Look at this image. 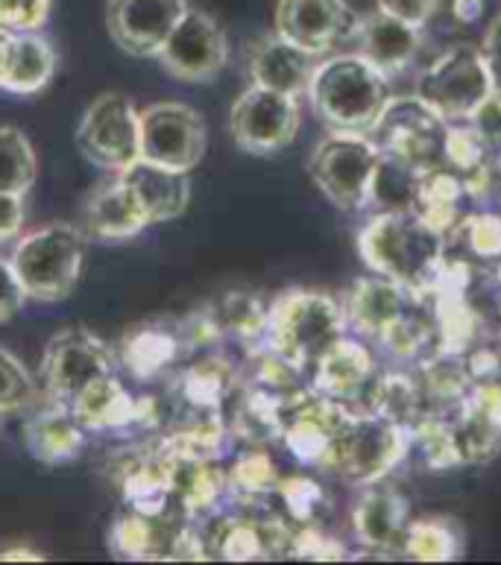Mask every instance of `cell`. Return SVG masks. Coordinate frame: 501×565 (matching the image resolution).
<instances>
[{
	"label": "cell",
	"mask_w": 501,
	"mask_h": 565,
	"mask_svg": "<svg viewBox=\"0 0 501 565\" xmlns=\"http://www.w3.org/2000/svg\"><path fill=\"white\" fill-rule=\"evenodd\" d=\"M311 109L332 132H361L370 136L375 120L391 103L387 76L370 65L361 53H338L317 62L308 83Z\"/></svg>",
	"instance_id": "3"
},
{
	"label": "cell",
	"mask_w": 501,
	"mask_h": 565,
	"mask_svg": "<svg viewBox=\"0 0 501 565\" xmlns=\"http://www.w3.org/2000/svg\"><path fill=\"white\" fill-rule=\"evenodd\" d=\"M205 308L212 313L221 338H235L249 352L264 347L270 305H264L262 296L249 294V290H230V294H223L217 302L205 305Z\"/></svg>",
	"instance_id": "37"
},
{
	"label": "cell",
	"mask_w": 501,
	"mask_h": 565,
	"mask_svg": "<svg viewBox=\"0 0 501 565\" xmlns=\"http://www.w3.org/2000/svg\"><path fill=\"white\" fill-rule=\"evenodd\" d=\"M451 12L460 24H472L484 12V0H451Z\"/></svg>",
	"instance_id": "51"
},
{
	"label": "cell",
	"mask_w": 501,
	"mask_h": 565,
	"mask_svg": "<svg viewBox=\"0 0 501 565\" xmlns=\"http://www.w3.org/2000/svg\"><path fill=\"white\" fill-rule=\"evenodd\" d=\"M463 463H490L501 451V384H472L440 407Z\"/></svg>",
	"instance_id": "19"
},
{
	"label": "cell",
	"mask_w": 501,
	"mask_h": 565,
	"mask_svg": "<svg viewBox=\"0 0 501 565\" xmlns=\"http://www.w3.org/2000/svg\"><path fill=\"white\" fill-rule=\"evenodd\" d=\"M355 44V53H361L379 74L391 79L417 60L419 47H423V26L408 24L402 18L375 9L358 21Z\"/></svg>",
	"instance_id": "24"
},
{
	"label": "cell",
	"mask_w": 501,
	"mask_h": 565,
	"mask_svg": "<svg viewBox=\"0 0 501 565\" xmlns=\"http://www.w3.org/2000/svg\"><path fill=\"white\" fill-rule=\"evenodd\" d=\"M24 448L44 466H60L77 460L85 448V428L71 414L65 402H53V407L35 414L21 430Z\"/></svg>",
	"instance_id": "33"
},
{
	"label": "cell",
	"mask_w": 501,
	"mask_h": 565,
	"mask_svg": "<svg viewBox=\"0 0 501 565\" xmlns=\"http://www.w3.org/2000/svg\"><path fill=\"white\" fill-rule=\"evenodd\" d=\"M205 147V120L188 103L164 100L138 111V159L191 173Z\"/></svg>",
	"instance_id": "9"
},
{
	"label": "cell",
	"mask_w": 501,
	"mask_h": 565,
	"mask_svg": "<svg viewBox=\"0 0 501 565\" xmlns=\"http://www.w3.org/2000/svg\"><path fill=\"white\" fill-rule=\"evenodd\" d=\"M476 258H501V214L478 212L460 217L451 228Z\"/></svg>",
	"instance_id": "43"
},
{
	"label": "cell",
	"mask_w": 501,
	"mask_h": 565,
	"mask_svg": "<svg viewBox=\"0 0 501 565\" xmlns=\"http://www.w3.org/2000/svg\"><path fill=\"white\" fill-rule=\"evenodd\" d=\"M39 396L33 375L7 347H0V416L18 414L30 407Z\"/></svg>",
	"instance_id": "42"
},
{
	"label": "cell",
	"mask_w": 501,
	"mask_h": 565,
	"mask_svg": "<svg viewBox=\"0 0 501 565\" xmlns=\"http://www.w3.org/2000/svg\"><path fill=\"white\" fill-rule=\"evenodd\" d=\"M164 455V451H162ZM226 498V472L217 460L203 457H170V510L185 522L212 515Z\"/></svg>",
	"instance_id": "28"
},
{
	"label": "cell",
	"mask_w": 501,
	"mask_h": 565,
	"mask_svg": "<svg viewBox=\"0 0 501 565\" xmlns=\"http://www.w3.org/2000/svg\"><path fill=\"white\" fill-rule=\"evenodd\" d=\"M358 21L347 0H279L276 33L311 56H326L343 42H355Z\"/></svg>",
	"instance_id": "16"
},
{
	"label": "cell",
	"mask_w": 501,
	"mask_h": 565,
	"mask_svg": "<svg viewBox=\"0 0 501 565\" xmlns=\"http://www.w3.org/2000/svg\"><path fill=\"white\" fill-rule=\"evenodd\" d=\"M115 366H118L115 349L103 343L94 331L77 326V329L56 331L47 340L39 375H42L53 402L68 405L85 384H92L100 375H109L115 372Z\"/></svg>",
	"instance_id": "12"
},
{
	"label": "cell",
	"mask_w": 501,
	"mask_h": 565,
	"mask_svg": "<svg viewBox=\"0 0 501 565\" xmlns=\"http://www.w3.org/2000/svg\"><path fill=\"white\" fill-rule=\"evenodd\" d=\"M238 381L241 372L226 354H203L182 366L170 381L173 411H223Z\"/></svg>",
	"instance_id": "26"
},
{
	"label": "cell",
	"mask_w": 501,
	"mask_h": 565,
	"mask_svg": "<svg viewBox=\"0 0 501 565\" xmlns=\"http://www.w3.org/2000/svg\"><path fill=\"white\" fill-rule=\"evenodd\" d=\"M311 370H315L311 387L317 393L349 405L352 398H361V393L370 387L375 363L373 354L366 352V347H361L358 340H349L343 334V338L334 340L332 347L317 358Z\"/></svg>",
	"instance_id": "32"
},
{
	"label": "cell",
	"mask_w": 501,
	"mask_h": 565,
	"mask_svg": "<svg viewBox=\"0 0 501 565\" xmlns=\"http://www.w3.org/2000/svg\"><path fill=\"white\" fill-rule=\"evenodd\" d=\"M495 287H499V296H501V264H499V270H495Z\"/></svg>",
	"instance_id": "54"
},
{
	"label": "cell",
	"mask_w": 501,
	"mask_h": 565,
	"mask_svg": "<svg viewBox=\"0 0 501 565\" xmlns=\"http://www.w3.org/2000/svg\"><path fill=\"white\" fill-rule=\"evenodd\" d=\"M56 51L39 33H0V92L30 97L47 88Z\"/></svg>",
	"instance_id": "27"
},
{
	"label": "cell",
	"mask_w": 501,
	"mask_h": 565,
	"mask_svg": "<svg viewBox=\"0 0 501 565\" xmlns=\"http://www.w3.org/2000/svg\"><path fill=\"white\" fill-rule=\"evenodd\" d=\"M188 527L185 519L173 513L150 515L127 510L120 513L109 527V551L115 559L127 563H159V559L177 557V545L182 531Z\"/></svg>",
	"instance_id": "23"
},
{
	"label": "cell",
	"mask_w": 501,
	"mask_h": 565,
	"mask_svg": "<svg viewBox=\"0 0 501 565\" xmlns=\"http://www.w3.org/2000/svg\"><path fill=\"white\" fill-rule=\"evenodd\" d=\"M347 326L358 334L375 340L393 358L414 361L431 354L437 347V326L428 296L399 281L370 276L349 287L343 299Z\"/></svg>",
	"instance_id": "1"
},
{
	"label": "cell",
	"mask_w": 501,
	"mask_h": 565,
	"mask_svg": "<svg viewBox=\"0 0 501 565\" xmlns=\"http://www.w3.org/2000/svg\"><path fill=\"white\" fill-rule=\"evenodd\" d=\"M150 226L136 205L129 188L120 182V177L103 182L85 200L83 209V232L85 237L103 241V244H118L129 237L141 235Z\"/></svg>",
	"instance_id": "31"
},
{
	"label": "cell",
	"mask_w": 501,
	"mask_h": 565,
	"mask_svg": "<svg viewBox=\"0 0 501 565\" xmlns=\"http://www.w3.org/2000/svg\"><path fill=\"white\" fill-rule=\"evenodd\" d=\"M481 56H484L487 71L493 76V88L501 92V15L487 26L484 42H481Z\"/></svg>",
	"instance_id": "49"
},
{
	"label": "cell",
	"mask_w": 501,
	"mask_h": 565,
	"mask_svg": "<svg viewBox=\"0 0 501 565\" xmlns=\"http://www.w3.org/2000/svg\"><path fill=\"white\" fill-rule=\"evenodd\" d=\"M347 329V313L334 296L294 287L273 299L264 347L306 372Z\"/></svg>",
	"instance_id": "4"
},
{
	"label": "cell",
	"mask_w": 501,
	"mask_h": 565,
	"mask_svg": "<svg viewBox=\"0 0 501 565\" xmlns=\"http://www.w3.org/2000/svg\"><path fill=\"white\" fill-rule=\"evenodd\" d=\"M200 533L205 540L209 559L249 563V559L288 557L290 531L276 515H221L200 519Z\"/></svg>",
	"instance_id": "17"
},
{
	"label": "cell",
	"mask_w": 501,
	"mask_h": 565,
	"mask_svg": "<svg viewBox=\"0 0 501 565\" xmlns=\"http://www.w3.org/2000/svg\"><path fill=\"white\" fill-rule=\"evenodd\" d=\"M467 196L463 182L451 168L431 164V168L417 170V182H414V196H411V209L419 217L434 226L437 232L449 237L451 228L458 226L460 220V200Z\"/></svg>",
	"instance_id": "35"
},
{
	"label": "cell",
	"mask_w": 501,
	"mask_h": 565,
	"mask_svg": "<svg viewBox=\"0 0 501 565\" xmlns=\"http://www.w3.org/2000/svg\"><path fill=\"white\" fill-rule=\"evenodd\" d=\"M185 352L191 349L182 329V317H156V320L136 322L120 334L115 347L118 366L136 381L162 379Z\"/></svg>",
	"instance_id": "20"
},
{
	"label": "cell",
	"mask_w": 501,
	"mask_h": 565,
	"mask_svg": "<svg viewBox=\"0 0 501 565\" xmlns=\"http://www.w3.org/2000/svg\"><path fill=\"white\" fill-rule=\"evenodd\" d=\"M85 232L74 223H47L24 235L12 249V270L26 299L62 302L74 294L83 273Z\"/></svg>",
	"instance_id": "5"
},
{
	"label": "cell",
	"mask_w": 501,
	"mask_h": 565,
	"mask_svg": "<svg viewBox=\"0 0 501 565\" xmlns=\"http://www.w3.org/2000/svg\"><path fill=\"white\" fill-rule=\"evenodd\" d=\"M463 554V527L449 515H423L411 519L402 557L417 563H451Z\"/></svg>",
	"instance_id": "39"
},
{
	"label": "cell",
	"mask_w": 501,
	"mask_h": 565,
	"mask_svg": "<svg viewBox=\"0 0 501 565\" xmlns=\"http://www.w3.org/2000/svg\"><path fill=\"white\" fill-rule=\"evenodd\" d=\"M0 559L3 563H42V554L39 551H30V548H9V551H0Z\"/></svg>",
	"instance_id": "52"
},
{
	"label": "cell",
	"mask_w": 501,
	"mask_h": 565,
	"mask_svg": "<svg viewBox=\"0 0 501 565\" xmlns=\"http://www.w3.org/2000/svg\"><path fill=\"white\" fill-rule=\"evenodd\" d=\"M469 124H476L495 147V143L501 141V92L490 94L484 106L476 111V118L469 120Z\"/></svg>",
	"instance_id": "50"
},
{
	"label": "cell",
	"mask_w": 501,
	"mask_h": 565,
	"mask_svg": "<svg viewBox=\"0 0 501 565\" xmlns=\"http://www.w3.org/2000/svg\"><path fill=\"white\" fill-rule=\"evenodd\" d=\"M118 177L150 226L182 217L191 203V179L185 170H170L153 161L136 159Z\"/></svg>",
	"instance_id": "25"
},
{
	"label": "cell",
	"mask_w": 501,
	"mask_h": 565,
	"mask_svg": "<svg viewBox=\"0 0 501 565\" xmlns=\"http://www.w3.org/2000/svg\"><path fill=\"white\" fill-rule=\"evenodd\" d=\"M111 475L129 510L150 515L173 513L170 510V457L162 455L156 443H141V446L120 451L111 463Z\"/></svg>",
	"instance_id": "22"
},
{
	"label": "cell",
	"mask_w": 501,
	"mask_h": 565,
	"mask_svg": "<svg viewBox=\"0 0 501 565\" xmlns=\"http://www.w3.org/2000/svg\"><path fill=\"white\" fill-rule=\"evenodd\" d=\"M288 557L317 559V563H338V559L349 557V551L343 548V542H338L334 536L323 533L317 524H299V531H294V536H290Z\"/></svg>",
	"instance_id": "44"
},
{
	"label": "cell",
	"mask_w": 501,
	"mask_h": 565,
	"mask_svg": "<svg viewBox=\"0 0 501 565\" xmlns=\"http://www.w3.org/2000/svg\"><path fill=\"white\" fill-rule=\"evenodd\" d=\"M495 170H499V177H501V141L495 143Z\"/></svg>",
	"instance_id": "53"
},
{
	"label": "cell",
	"mask_w": 501,
	"mask_h": 565,
	"mask_svg": "<svg viewBox=\"0 0 501 565\" xmlns=\"http://www.w3.org/2000/svg\"><path fill=\"white\" fill-rule=\"evenodd\" d=\"M384 164L382 147L361 132H329L311 152L308 173L340 212H364L373 205L375 179Z\"/></svg>",
	"instance_id": "6"
},
{
	"label": "cell",
	"mask_w": 501,
	"mask_h": 565,
	"mask_svg": "<svg viewBox=\"0 0 501 565\" xmlns=\"http://www.w3.org/2000/svg\"><path fill=\"white\" fill-rule=\"evenodd\" d=\"M493 76L487 71L481 47L455 44L417 76V97H423L446 124H463L493 94Z\"/></svg>",
	"instance_id": "8"
},
{
	"label": "cell",
	"mask_w": 501,
	"mask_h": 565,
	"mask_svg": "<svg viewBox=\"0 0 501 565\" xmlns=\"http://www.w3.org/2000/svg\"><path fill=\"white\" fill-rule=\"evenodd\" d=\"M352 411L355 407L347 405V402H338V398L317 393L315 387H306L290 402L281 443L302 466H315V469L329 472L334 443H338L340 430L352 416Z\"/></svg>",
	"instance_id": "15"
},
{
	"label": "cell",
	"mask_w": 501,
	"mask_h": 565,
	"mask_svg": "<svg viewBox=\"0 0 501 565\" xmlns=\"http://www.w3.org/2000/svg\"><path fill=\"white\" fill-rule=\"evenodd\" d=\"M249 76L255 85L273 88V92L299 94L308 92L311 74L317 68V56L306 53L297 44H290L288 39H281L279 33L262 35L258 42L249 47Z\"/></svg>",
	"instance_id": "29"
},
{
	"label": "cell",
	"mask_w": 501,
	"mask_h": 565,
	"mask_svg": "<svg viewBox=\"0 0 501 565\" xmlns=\"http://www.w3.org/2000/svg\"><path fill=\"white\" fill-rule=\"evenodd\" d=\"M276 495L281 498V504H285L288 515L297 524H315L320 519V513L326 510V504H329L323 487L315 478H308V475L279 478Z\"/></svg>",
	"instance_id": "41"
},
{
	"label": "cell",
	"mask_w": 501,
	"mask_h": 565,
	"mask_svg": "<svg viewBox=\"0 0 501 565\" xmlns=\"http://www.w3.org/2000/svg\"><path fill=\"white\" fill-rule=\"evenodd\" d=\"M358 253L375 276L425 294L446 258V235L414 209H387L361 228Z\"/></svg>",
	"instance_id": "2"
},
{
	"label": "cell",
	"mask_w": 501,
	"mask_h": 565,
	"mask_svg": "<svg viewBox=\"0 0 501 565\" xmlns=\"http://www.w3.org/2000/svg\"><path fill=\"white\" fill-rule=\"evenodd\" d=\"M443 136H446V120L417 94L391 97L370 132L387 159L417 170L431 168L437 159H443Z\"/></svg>",
	"instance_id": "10"
},
{
	"label": "cell",
	"mask_w": 501,
	"mask_h": 565,
	"mask_svg": "<svg viewBox=\"0 0 501 565\" xmlns=\"http://www.w3.org/2000/svg\"><path fill=\"white\" fill-rule=\"evenodd\" d=\"M77 147L103 170L120 173L138 159V109L127 94L106 92L85 109Z\"/></svg>",
	"instance_id": "14"
},
{
	"label": "cell",
	"mask_w": 501,
	"mask_h": 565,
	"mask_svg": "<svg viewBox=\"0 0 501 565\" xmlns=\"http://www.w3.org/2000/svg\"><path fill=\"white\" fill-rule=\"evenodd\" d=\"M53 0H0V33H35L51 15Z\"/></svg>",
	"instance_id": "45"
},
{
	"label": "cell",
	"mask_w": 501,
	"mask_h": 565,
	"mask_svg": "<svg viewBox=\"0 0 501 565\" xmlns=\"http://www.w3.org/2000/svg\"><path fill=\"white\" fill-rule=\"evenodd\" d=\"M185 12L188 0H106V30L124 53L156 60Z\"/></svg>",
	"instance_id": "18"
},
{
	"label": "cell",
	"mask_w": 501,
	"mask_h": 565,
	"mask_svg": "<svg viewBox=\"0 0 501 565\" xmlns=\"http://www.w3.org/2000/svg\"><path fill=\"white\" fill-rule=\"evenodd\" d=\"M71 414L85 430H127L136 416V396L118 381L115 372L85 384L68 402Z\"/></svg>",
	"instance_id": "34"
},
{
	"label": "cell",
	"mask_w": 501,
	"mask_h": 565,
	"mask_svg": "<svg viewBox=\"0 0 501 565\" xmlns=\"http://www.w3.org/2000/svg\"><path fill=\"white\" fill-rule=\"evenodd\" d=\"M443 159L446 168H451L463 182L472 200H487L490 188L499 182V170H495V147L493 141L476 127V124H446V136H443Z\"/></svg>",
	"instance_id": "30"
},
{
	"label": "cell",
	"mask_w": 501,
	"mask_h": 565,
	"mask_svg": "<svg viewBox=\"0 0 501 565\" xmlns=\"http://www.w3.org/2000/svg\"><path fill=\"white\" fill-rule=\"evenodd\" d=\"M366 396H370V405L364 411H373V414L391 419V423L402 425V428L414 430V425L423 419L428 411H434L428 396H425L423 381L408 375V372H384L366 387Z\"/></svg>",
	"instance_id": "36"
},
{
	"label": "cell",
	"mask_w": 501,
	"mask_h": 565,
	"mask_svg": "<svg viewBox=\"0 0 501 565\" xmlns=\"http://www.w3.org/2000/svg\"><path fill=\"white\" fill-rule=\"evenodd\" d=\"M230 132L249 156H273L299 132V97L249 85L230 111Z\"/></svg>",
	"instance_id": "13"
},
{
	"label": "cell",
	"mask_w": 501,
	"mask_h": 565,
	"mask_svg": "<svg viewBox=\"0 0 501 565\" xmlns=\"http://www.w3.org/2000/svg\"><path fill=\"white\" fill-rule=\"evenodd\" d=\"M26 302V294L18 281L12 264L0 258V322H9Z\"/></svg>",
	"instance_id": "46"
},
{
	"label": "cell",
	"mask_w": 501,
	"mask_h": 565,
	"mask_svg": "<svg viewBox=\"0 0 501 565\" xmlns=\"http://www.w3.org/2000/svg\"><path fill=\"white\" fill-rule=\"evenodd\" d=\"M24 228V194L0 191V241L21 235Z\"/></svg>",
	"instance_id": "48"
},
{
	"label": "cell",
	"mask_w": 501,
	"mask_h": 565,
	"mask_svg": "<svg viewBox=\"0 0 501 565\" xmlns=\"http://www.w3.org/2000/svg\"><path fill=\"white\" fill-rule=\"evenodd\" d=\"M279 469L273 463V457L262 446H249L235 457L232 469H226V498L232 504L255 510L262 507L270 495H276L279 487Z\"/></svg>",
	"instance_id": "38"
},
{
	"label": "cell",
	"mask_w": 501,
	"mask_h": 565,
	"mask_svg": "<svg viewBox=\"0 0 501 565\" xmlns=\"http://www.w3.org/2000/svg\"><path fill=\"white\" fill-rule=\"evenodd\" d=\"M156 60L164 74L182 83H212L230 62V39L221 21L205 9L188 7Z\"/></svg>",
	"instance_id": "11"
},
{
	"label": "cell",
	"mask_w": 501,
	"mask_h": 565,
	"mask_svg": "<svg viewBox=\"0 0 501 565\" xmlns=\"http://www.w3.org/2000/svg\"><path fill=\"white\" fill-rule=\"evenodd\" d=\"M411 524V501L396 487H384L382 481L366 483L352 510V531L364 545L366 554L393 557L402 554V542Z\"/></svg>",
	"instance_id": "21"
},
{
	"label": "cell",
	"mask_w": 501,
	"mask_h": 565,
	"mask_svg": "<svg viewBox=\"0 0 501 565\" xmlns=\"http://www.w3.org/2000/svg\"><path fill=\"white\" fill-rule=\"evenodd\" d=\"M408 428L361 407V411H352L340 430L329 472L340 475L349 483L366 487V483L384 481L408 457Z\"/></svg>",
	"instance_id": "7"
},
{
	"label": "cell",
	"mask_w": 501,
	"mask_h": 565,
	"mask_svg": "<svg viewBox=\"0 0 501 565\" xmlns=\"http://www.w3.org/2000/svg\"><path fill=\"white\" fill-rule=\"evenodd\" d=\"M39 161L30 138L18 127H0V191L24 194L35 185Z\"/></svg>",
	"instance_id": "40"
},
{
	"label": "cell",
	"mask_w": 501,
	"mask_h": 565,
	"mask_svg": "<svg viewBox=\"0 0 501 565\" xmlns=\"http://www.w3.org/2000/svg\"><path fill=\"white\" fill-rule=\"evenodd\" d=\"M382 12L396 15L408 24L425 26L431 21V15L440 9V0H375Z\"/></svg>",
	"instance_id": "47"
}]
</instances>
